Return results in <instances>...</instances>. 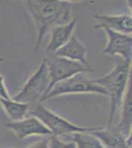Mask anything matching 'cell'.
<instances>
[{
  "label": "cell",
  "mask_w": 132,
  "mask_h": 148,
  "mask_svg": "<svg viewBox=\"0 0 132 148\" xmlns=\"http://www.w3.org/2000/svg\"><path fill=\"white\" fill-rule=\"evenodd\" d=\"M24 2L37 30L34 51H38L52 28L68 23L72 19L71 4L62 0H24Z\"/></svg>",
  "instance_id": "6da1fadb"
},
{
  "label": "cell",
  "mask_w": 132,
  "mask_h": 148,
  "mask_svg": "<svg viewBox=\"0 0 132 148\" xmlns=\"http://www.w3.org/2000/svg\"><path fill=\"white\" fill-rule=\"evenodd\" d=\"M131 71V61L123 60V62L116 64L105 75L93 79L96 84L103 88L109 97V114L107 118V126H112L117 110L120 107L122 99L129 85V77Z\"/></svg>",
  "instance_id": "7a4b0ae2"
},
{
  "label": "cell",
  "mask_w": 132,
  "mask_h": 148,
  "mask_svg": "<svg viewBox=\"0 0 132 148\" xmlns=\"http://www.w3.org/2000/svg\"><path fill=\"white\" fill-rule=\"evenodd\" d=\"M29 114L39 119L49 128L51 135L58 137L78 132H92L102 128V126H81L75 125L64 119L63 116L50 111L42 103H37L33 107H31Z\"/></svg>",
  "instance_id": "3957f363"
},
{
  "label": "cell",
  "mask_w": 132,
  "mask_h": 148,
  "mask_svg": "<svg viewBox=\"0 0 132 148\" xmlns=\"http://www.w3.org/2000/svg\"><path fill=\"white\" fill-rule=\"evenodd\" d=\"M49 84V71H47V58L42 59L39 67L28 78L21 90L12 99L18 102L26 103L33 107L42 100L47 93Z\"/></svg>",
  "instance_id": "277c9868"
},
{
  "label": "cell",
  "mask_w": 132,
  "mask_h": 148,
  "mask_svg": "<svg viewBox=\"0 0 132 148\" xmlns=\"http://www.w3.org/2000/svg\"><path fill=\"white\" fill-rule=\"evenodd\" d=\"M73 94H99L107 96V92L101 86L96 84L93 79H90L87 73H78L56 83L42 98V102L52 98Z\"/></svg>",
  "instance_id": "5b68a950"
},
{
  "label": "cell",
  "mask_w": 132,
  "mask_h": 148,
  "mask_svg": "<svg viewBox=\"0 0 132 148\" xmlns=\"http://www.w3.org/2000/svg\"><path fill=\"white\" fill-rule=\"evenodd\" d=\"M47 71H49V84L45 95L56 83L60 82V81L72 77L78 73L92 72V69H90L88 65H84L82 63L64 58V57L55 56L53 54H52L51 58H47Z\"/></svg>",
  "instance_id": "8992f818"
},
{
  "label": "cell",
  "mask_w": 132,
  "mask_h": 148,
  "mask_svg": "<svg viewBox=\"0 0 132 148\" xmlns=\"http://www.w3.org/2000/svg\"><path fill=\"white\" fill-rule=\"evenodd\" d=\"M103 30L107 36V42L103 52L110 56H120L123 60L131 61L132 56V37L128 34L114 32L110 29L104 28Z\"/></svg>",
  "instance_id": "52a82bcc"
},
{
  "label": "cell",
  "mask_w": 132,
  "mask_h": 148,
  "mask_svg": "<svg viewBox=\"0 0 132 148\" xmlns=\"http://www.w3.org/2000/svg\"><path fill=\"white\" fill-rule=\"evenodd\" d=\"M5 127L13 131L20 140L33 136H50L51 132L39 119L33 116H28L25 119L17 121H10L5 125Z\"/></svg>",
  "instance_id": "ba28073f"
},
{
  "label": "cell",
  "mask_w": 132,
  "mask_h": 148,
  "mask_svg": "<svg viewBox=\"0 0 132 148\" xmlns=\"http://www.w3.org/2000/svg\"><path fill=\"white\" fill-rule=\"evenodd\" d=\"M95 21L94 29L107 28L114 32L131 35L132 33V17L131 14H119V15H109V14L97 13L93 16Z\"/></svg>",
  "instance_id": "9c48e42d"
},
{
  "label": "cell",
  "mask_w": 132,
  "mask_h": 148,
  "mask_svg": "<svg viewBox=\"0 0 132 148\" xmlns=\"http://www.w3.org/2000/svg\"><path fill=\"white\" fill-rule=\"evenodd\" d=\"M77 22L78 18H72L68 23L55 26L52 28L50 31L49 42L47 47V51L53 54L57 49L63 47L73 36Z\"/></svg>",
  "instance_id": "30bf717a"
},
{
  "label": "cell",
  "mask_w": 132,
  "mask_h": 148,
  "mask_svg": "<svg viewBox=\"0 0 132 148\" xmlns=\"http://www.w3.org/2000/svg\"><path fill=\"white\" fill-rule=\"evenodd\" d=\"M91 133L100 140L105 148H131V137H125L116 126L102 127Z\"/></svg>",
  "instance_id": "8fae6325"
},
{
  "label": "cell",
  "mask_w": 132,
  "mask_h": 148,
  "mask_svg": "<svg viewBox=\"0 0 132 148\" xmlns=\"http://www.w3.org/2000/svg\"><path fill=\"white\" fill-rule=\"evenodd\" d=\"M87 52V49L83 45V42H81V40L75 35H73L63 47H61L54 52L53 56L64 57V58L77 61L79 63L89 66Z\"/></svg>",
  "instance_id": "7c38bea8"
},
{
  "label": "cell",
  "mask_w": 132,
  "mask_h": 148,
  "mask_svg": "<svg viewBox=\"0 0 132 148\" xmlns=\"http://www.w3.org/2000/svg\"><path fill=\"white\" fill-rule=\"evenodd\" d=\"M121 114L119 121L116 127L124 134L125 137H131V125H132V93L131 86L128 85L124 97L121 102Z\"/></svg>",
  "instance_id": "4fadbf2b"
},
{
  "label": "cell",
  "mask_w": 132,
  "mask_h": 148,
  "mask_svg": "<svg viewBox=\"0 0 132 148\" xmlns=\"http://www.w3.org/2000/svg\"><path fill=\"white\" fill-rule=\"evenodd\" d=\"M0 106L6 116L12 121H21L28 116L31 110V105L26 103L18 102L10 99H0Z\"/></svg>",
  "instance_id": "5bb4252c"
},
{
  "label": "cell",
  "mask_w": 132,
  "mask_h": 148,
  "mask_svg": "<svg viewBox=\"0 0 132 148\" xmlns=\"http://www.w3.org/2000/svg\"><path fill=\"white\" fill-rule=\"evenodd\" d=\"M72 135L76 148H105L100 140L91 132H78Z\"/></svg>",
  "instance_id": "9a60e30c"
},
{
  "label": "cell",
  "mask_w": 132,
  "mask_h": 148,
  "mask_svg": "<svg viewBox=\"0 0 132 148\" xmlns=\"http://www.w3.org/2000/svg\"><path fill=\"white\" fill-rule=\"evenodd\" d=\"M49 148H76L74 141H63L58 136L50 135L49 138Z\"/></svg>",
  "instance_id": "2e32d148"
},
{
  "label": "cell",
  "mask_w": 132,
  "mask_h": 148,
  "mask_svg": "<svg viewBox=\"0 0 132 148\" xmlns=\"http://www.w3.org/2000/svg\"><path fill=\"white\" fill-rule=\"evenodd\" d=\"M10 98L11 96L5 84V78L0 74V99H10Z\"/></svg>",
  "instance_id": "e0dca14e"
},
{
  "label": "cell",
  "mask_w": 132,
  "mask_h": 148,
  "mask_svg": "<svg viewBox=\"0 0 132 148\" xmlns=\"http://www.w3.org/2000/svg\"><path fill=\"white\" fill-rule=\"evenodd\" d=\"M27 148H49V138H44V139H40L39 141L33 143Z\"/></svg>",
  "instance_id": "ac0fdd59"
},
{
  "label": "cell",
  "mask_w": 132,
  "mask_h": 148,
  "mask_svg": "<svg viewBox=\"0 0 132 148\" xmlns=\"http://www.w3.org/2000/svg\"><path fill=\"white\" fill-rule=\"evenodd\" d=\"M62 1H66L71 4V3H77V2H80V1H82V0H62Z\"/></svg>",
  "instance_id": "d6986e66"
},
{
  "label": "cell",
  "mask_w": 132,
  "mask_h": 148,
  "mask_svg": "<svg viewBox=\"0 0 132 148\" xmlns=\"http://www.w3.org/2000/svg\"><path fill=\"white\" fill-rule=\"evenodd\" d=\"M126 5L128 7V9L131 11V0H126Z\"/></svg>",
  "instance_id": "ffe728a7"
},
{
  "label": "cell",
  "mask_w": 132,
  "mask_h": 148,
  "mask_svg": "<svg viewBox=\"0 0 132 148\" xmlns=\"http://www.w3.org/2000/svg\"><path fill=\"white\" fill-rule=\"evenodd\" d=\"M2 61H4V58L3 57H0V62H2Z\"/></svg>",
  "instance_id": "44dd1931"
},
{
  "label": "cell",
  "mask_w": 132,
  "mask_h": 148,
  "mask_svg": "<svg viewBox=\"0 0 132 148\" xmlns=\"http://www.w3.org/2000/svg\"><path fill=\"white\" fill-rule=\"evenodd\" d=\"M13 148H16V147H13Z\"/></svg>",
  "instance_id": "7402d4cb"
},
{
  "label": "cell",
  "mask_w": 132,
  "mask_h": 148,
  "mask_svg": "<svg viewBox=\"0 0 132 148\" xmlns=\"http://www.w3.org/2000/svg\"><path fill=\"white\" fill-rule=\"evenodd\" d=\"M14 1H15V0H14Z\"/></svg>",
  "instance_id": "603a6c76"
},
{
  "label": "cell",
  "mask_w": 132,
  "mask_h": 148,
  "mask_svg": "<svg viewBox=\"0 0 132 148\" xmlns=\"http://www.w3.org/2000/svg\"><path fill=\"white\" fill-rule=\"evenodd\" d=\"M23 1H24V0H23Z\"/></svg>",
  "instance_id": "cb8c5ba5"
}]
</instances>
